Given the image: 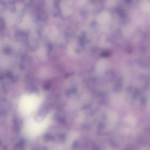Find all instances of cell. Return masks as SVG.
Returning <instances> with one entry per match:
<instances>
[{
	"instance_id": "7a4b0ae2",
	"label": "cell",
	"mask_w": 150,
	"mask_h": 150,
	"mask_svg": "<svg viewBox=\"0 0 150 150\" xmlns=\"http://www.w3.org/2000/svg\"><path fill=\"white\" fill-rule=\"evenodd\" d=\"M25 125L26 133L30 137H35L41 134L47 125V120L37 122L33 120L29 121Z\"/></svg>"
},
{
	"instance_id": "6da1fadb",
	"label": "cell",
	"mask_w": 150,
	"mask_h": 150,
	"mask_svg": "<svg viewBox=\"0 0 150 150\" xmlns=\"http://www.w3.org/2000/svg\"><path fill=\"white\" fill-rule=\"evenodd\" d=\"M41 101L40 98L37 95H23L19 102V108L21 113L25 115L32 113L39 106Z\"/></svg>"
}]
</instances>
